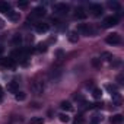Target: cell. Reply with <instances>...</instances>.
<instances>
[{
    "instance_id": "cell-1",
    "label": "cell",
    "mask_w": 124,
    "mask_h": 124,
    "mask_svg": "<svg viewBox=\"0 0 124 124\" xmlns=\"http://www.w3.org/2000/svg\"><path fill=\"white\" fill-rule=\"evenodd\" d=\"M53 8H54L55 13H60V15H67L69 13V6L66 3H55Z\"/></svg>"
},
{
    "instance_id": "cell-2",
    "label": "cell",
    "mask_w": 124,
    "mask_h": 124,
    "mask_svg": "<svg viewBox=\"0 0 124 124\" xmlns=\"http://www.w3.org/2000/svg\"><path fill=\"white\" fill-rule=\"evenodd\" d=\"M105 41H107L108 44H111V45H118V44L121 42V37H120V34L112 32V34H109V35L107 37Z\"/></svg>"
},
{
    "instance_id": "cell-3",
    "label": "cell",
    "mask_w": 124,
    "mask_h": 124,
    "mask_svg": "<svg viewBox=\"0 0 124 124\" xmlns=\"http://www.w3.org/2000/svg\"><path fill=\"white\" fill-rule=\"evenodd\" d=\"M47 15V10L42 8V6H38V8H35L32 12H31V15H29V19L32 18H42V16H45Z\"/></svg>"
},
{
    "instance_id": "cell-4",
    "label": "cell",
    "mask_w": 124,
    "mask_h": 124,
    "mask_svg": "<svg viewBox=\"0 0 124 124\" xmlns=\"http://www.w3.org/2000/svg\"><path fill=\"white\" fill-rule=\"evenodd\" d=\"M118 23V18L117 16H108L104 19V26L105 28H111V26H115Z\"/></svg>"
},
{
    "instance_id": "cell-5",
    "label": "cell",
    "mask_w": 124,
    "mask_h": 124,
    "mask_svg": "<svg viewBox=\"0 0 124 124\" xmlns=\"http://www.w3.org/2000/svg\"><path fill=\"white\" fill-rule=\"evenodd\" d=\"M31 89L35 95H41L44 92V85H42V82H34L31 85Z\"/></svg>"
},
{
    "instance_id": "cell-6",
    "label": "cell",
    "mask_w": 124,
    "mask_h": 124,
    "mask_svg": "<svg viewBox=\"0 0 124 124\" xmlns=\"http://www.w3.org/2000/svg\"><path fill=\"white\" fill-rule=\"evenodd\" d=\"M89 10L92 12L93 16H99V15H102V6H101V5L91 3V5H89Z\"/></svg>"
},
{
    "instance_id": "cell-7",
    "label": "cell",
    "mask_w": 124,
    "mask_h": 124,
    "mask_svg": "<svg viewBox=\"0 0 124 124\" xmlns=\"http://www.w3.org/2000/svg\"><path fill=\"white\" fill-rule=\"evenodd\" d=\"M48 29H50L48 23H44V22H41V23H37V25H35V31H37L38 34H45Z\"/></svg>"
},
{
    "instance_id": "cell-8",
    "label": "cell",
    "mask_w": 124,
    "mask_h": 124,
    "mask_svg": "<svg viewBox=\"0 0 124 124\" xmlns=\"http://www.w3.org/2000/svg\"><path fill=\"white\" fill-rule=\"evenodd\" d=\"M0 64L5 66V67H15V60L12 57H8V58H2L0 60Z\"/></svg>"
},
{
    "instance_id": "cell-9",
    "label": "cell",
    "mask_w": 124,
    "mask_h": 124,
    "mask_svg": "<svg viewBox=\"0 0 124 124\" xmlns=\"http://www.w3.org/2000/svg\"><path fill=\"white\" fill-rule=\"evenodd\" d=\"M88 15H86V12H85V9L83 8H76V10H75V18L76 19H85Z\"/></svg>"
},
{
    "instance_id": "cell-10",
    "label": "cell",
    "mask_w": 124,
    "mask_h": 124,
    "mask_svg": "<svg viewBox=\"0 0 124 124\" xmlns=\"http://www.w3.org/2000/svg\"><path fill=\"white\" fill-rule=\"evenodd\" d=\"M78 31H79V32H83V34H85V35H88V37L92 34V29H91V28H89V25H86V23L79 25V26H78Z\"/></svg>"
},
{
    "instance_id": "cell-11",
    "label": "cell",
    "mask_w": 124,
    "mask_h": 124,
    "mask_svg": "<svg viewBox=\"0 0 124 124\" xmlns=\"http://www.w3.org/2000/svg\"><path fill=\"white\" fill-rule=\"evenodd\" d=\"M18 89H19V85H18V82H15V80H13V82H9V83H8V91H9V92H12V93H16V92H19Z\"/></svg>"
},
{
    "instance_id": "cell-12",
    "label": "cell",
    "mask_w": 124,
    "mask_h": 124,
    "mask_svg": "<svg viewBox=\"0 0 124 124\" xmlns=\"http://www.w3.org/2000/svg\"><path fill=\"white\" fill-rule=\"evenodd\" d=\"M12 9H10V3H8V2H0V12H3V13H9Z\"/></svg>"
},
{
    "instance_id": "cell-13",
    "label": "cell",
    "mask_w": 124,
    "mask_h": 124,
    "mask_svg": "<svg viewBox=\"0 0 124 124\" xmlns=\"http://www.w3.org/2000/svg\"><path fill=\"white\" fill-rule=\"evenodd\" d=\"M8 18H9L12 22H18L19 18H21V15H19V12H13V10H10V12L8 13Z\"/></svg>"
},
{
    "instance_id": "cell-14",
    "label": "cell",
    "mask_w": 124,
    "mask_h": 124,
    "mask_svg": "<svg viewBox=\"0 0 124 124\" xmlns=\"http://www.w3.org/2000/svg\"><path fill=\"white\" fill-rule=\"evenodd\" d=\"M22 41H23V38H22L21 34H15V35L12 37V44H13V45H21Z\"/></svg>"
},
{
    "instance_id": "cell-15",
    "label": "cell",
    "mask_w": 124,
    "mask_h": 124,
    "mask_svg": "<svg viewBox=\"0 0 124 124\" xmlns=\"http://www.w3.org/2000/svg\"><path fill=\"white\" fill-rule=\"evenodd\" d=\"M111 124H121L123 123V115L121 114H115V115H112L111 117Z\"/></svg>"
},
{
    "instance_id": "cell-16",
    "label": "cell",
    "mask_w": 124,
    "mask_h": 124,
    "mask_svg": "<svg viewBox=\"0 0 124 124\" xmlns=\"http://www.w3.org/2000/svg\"><path fill=\"white\" fill-rule=\"evenodd\" d=\"M60 107H61V109H64V111H73V105L69 101H63L60 104Z\"/></svg>"
},
{
    "instance_id": "cell-17",
    "label": "cell",
    "mask_w": 124,
    "mask_h": 124,
    "mask_svg": "<svg viewBox=\"0 0 124 124\" xmlns=\"http://www.w3.org/2000/svg\"><path fill=\"white\" fill-rule=\"evenodd\" d=\"M92 96H93L95 99H99V98L102 96V91H101V89H98V88H95V89L92 91Z\"/></svg>"
},
{
    "instance_id": "cell-18",
    "label": "cell",
    "mask_w": 124,
    "mask_h": 124,
    "mask_svg": "<svg viewBox=\"0 0 124 124\" xmlns=\"http://www.w3.org/2000/svg\"><path fill=\"white\" fill-rule=\"evenodd\" d=\"M15 99H16V101H25V99H26V93H25V92H16Z\"/></svg>"
},
{
    "instance_id": "cell-19",
    "label": "cell",
    "mask_w": 124,
    "mask_h": 124,
    "mask_svg": "<svg viewBox=\"0 0 124 124\" xmlns=\"http://www.w3.org/2000/svg\"><path fill=\"white\" fill-rule=\"evenodd\" d=\"M42 123H44V118L42 117H34L29 121V124H42Z\"/></svg>"
},
{
    "instance_id": "cell-20",
    "label": "cell",
    "mask_w": 124,
    "mask_h": 124,
    "mask_svg": "<svg viewBox=\"0 0 124 124\" xmlns=\"http://www.w3.org/2000/svg\"><path fill=\"white\" fill-rule=\"evenodd\" d=\"M69 39H70V42H78L79 35H78L76 32H70V34H69Z\"/></svg>"
},
{
    "instance_id": "cell-21",
    "label": "cell",
    "mask_w": 124,
    "mask_h": 124,
    "mask_svg": "<svg viewBox=\"0 0 124 124\" xmlns=\"http://www.w3.org/2000/svg\"><path fill=\"white\" fill-rule=\"evenodd\" d=\"M73 124H85V118H83V115H78V117H75Z\"/></svg>"
},
{
    "instance_id": "cell-22",
    "label": "cell",
    "mask_w": 124,
    "mask_h": 124,
    "mask_svg": "<svg viewBox=\"0 0 124 124\" xmlns=\"http://www.w3.org/2000/svg\"><path fill=\"white\" fill-rule=\"evenodd\" d=\"M58 118H60V121H61V123H69V121H70V117H69L67 114H60V115H58Z\"/></svg>"
},
{
    "instance_id": "cell-23",
    "label": "cell",
    "mask_w": 124,
    "mask_h": 124,
    "mask_svg": "<svg viewBox=\"0 0 124 124\" xmlns=\"http://www.w3.org/2000/svg\"><path fill=\"white\" fill-rule=\"evenodd\" d=\"M37 51H39V53H45V51H47V44H39L38 48H37Z\"/></svg>"
},
{
    "instance_id": "cell-24",
    "label": "cell",
    "mask_w": 124,
    "mask_h": 124,
    "mask_svg": "<svg viewBox=\"0 0 124 124\" xmlns=\"http://www.w3.org/2000/svg\"><path fill=\"white\" fill-rule=\"evenodd\" d=\"M108 6H109L111 9H120V5H118V3H115V2H109V3H108Z\"/></svg>"
},
{
    "instance_id": "cell-25",
    "label": "cell",
    "mask_w": 124,
    "mask_h": 124,
    "mask_svg": "<svg viewBox=\"0 0 124 124\" xmlns=\"http://www.w3.org/2000/svg\"><path fill=\"white\" fill-rule=\"evenodd\" d=\"M107 89L112 93V92H117V86L115 85H107Z\"/></svg>"
},
{
    "instance_id": "cell-26",
    "label": "cell",
    "mask_w": 124,
    "mask_h": 124,
    "mask_svg": "<svg viewBox=\"0 0 124 124\" xmlns=\"http://www.w3.org/2000/svg\"><path fill=\"white\" fill-rule=\"evenodd\" d=\"M92 64H93L95 67H99V66H101V60H99V58H93V60H92Z\"/></svg>"
},
{
    "instance_id": "cell-27",
    "label": "cell",
    "mask_w": 124,
    "mask_h": 124,
    "mask_svg": "<svg viewBox=\"0 0 124 124\" xmlns=\"http://www.w3.org/2000/svg\"><path fill=\"white\" fill-rule=\"evenodd\" d=\"M18 6L21 9H26L28 8V2H18Z\"/></svg>"
},
{
    "instance_id": "cell-28",
    "label": "cell",
    "mask_w": 124,
    "mask_h": 124,
    "mask_svg": "<svg viewBox=\"0 0 124 124\" xmlns=\"http://www.w3.org/2000/svg\"><path fill=\"white\" fill-rule=\"evenodd\" d=\"M99 121H101V117H98V115H95V117H93V118L91 120V124H98Z\"/></svg>"
},
{
    "instance_id": "cell-29",
    "label": "cell",
    "mask_w": 124,
    "mask_h": 124,
    "mask_svg": "<svg viewBox=\"0 0 124 124\" xmlns=\"http://www.w3.org/2000/svg\"><path fill=\"white\" fill-rule=\"evenodd\" d=\"M102 57H104L105 60H111V58H112V55H111L109 53H104V54H102Z\"/></svg>"
},
{
    "instance_id": "cell-30",
    "label": "cell",
    "mask_w": 124,
    "mask_h": 124,
    "mask_svg": "<svg viewBox=\"0 0 124 124\" xmlns=\"http://www.w3.org/2000/svg\"><path fill=\"white\" fill-rule=\"evenodd\" d=\"M111 64H112L114 67H118V66L121 64V61H120V60H115V61H114V63H111Z\"/></svg>"
},
{
    "instance_id": "cell-31",
    "label": "cell",
    "mask_w": 124,
    "mask_h": 124,
    "mask_svg": "<svg viewBox=\"0 0 124 124\" xmlns=\"http://www.w3.org/2000/svg\"><path fill=\"white\" fill-rule=\"evenodd\" d=\"M57 57H58V58L63 57V51H61V50H57Z\"/></svg>"
},
{
    "instance_id": "cell-32",
    "label": "cell",
    "mask_w": 124,
    "mask_h": 124,
    "mask_svg": "<svg viewBox=\"0 0 124 124\" xmlns=\"http://www.w3.org/2000/svg\"><path fill=\"white\" fill-rule=\"evenodd\" d=\"M3 28H5V21L0 18V29H3Z\"/></svg>"
},
{
    "instance_id": "cell-33",
    "label": "cell",
    "mask_w": 124,
    "mask_h": 124,
    "mask_svg": "<svg viewBox=\"0 0 124 124\" xmlns=\"http://www.w3.org/2000/svg\"><path fill=\"white\" fill-rule=\"evenodd\" d=\"M92 86H93V82H92V80H89V82L86 83V88H92Z\"/></svg>"
},
{
    "instance_id": "cell-34",
    "label": "cell",
    "mask_w": 124,
    "mask_h": 124,
    "mask_svg": "<svg viewBox=\"0 0 124 124\" xmlns=\"http://www.w3.org/2000/svg\"><path fill=\"white\" fill-rule=\"evenodd\" d=\"M3 51H5V47H3L2 44H0V55H2V54H3Z\"/></svg>"
},
{
    "instance_id": "cell-35",
    "label": "cell",
    "mask_w": 124,
    "mask_h": 124,
    "mask_svg": "<svg viewBox=\"0 0 124 124\" xmlns=\"http://www.w3.org/2000/svg\"><path fill=\"white\" fill-rule=\"evenodd\" d=\"M2 96H3V89H2V86H0V101H2Z\"/></svg>"
},
{
    "instance_id": "cell-36",
    "label": "cell",
    "mask_w": 124,
    "mask_h": 124,
    "mask_svg": "<svg viewBox=\"0 0 124 124\" xmlns=\"http://www.w3.org/2000/svg\"><path fill=\"white\" fill-rule=\"evenodd\" d=\"M117 80H118V82H120V83H121V80H123V75H120V76H118V78H117Z\"/></svg>"
}]
</instances>
